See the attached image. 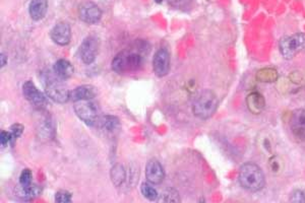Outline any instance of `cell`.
Segmentation results:
<instances>
[{
	"instance_id": "cell-30",
	"label": "cell",
	"mask_w": 305,
	"mask_h": 203,
	"mask_svg": "<svg viewBox=\"0 0 305 203\" xmlns=\"http://www.w3.org/2000/svg\"><path fill=\"white\" fill-rule=\"evenodd\" d=\"M292 202H305V194L301 190H295L290 198Z\"/></svg>"
},
{
	"instance_id": "cell-16",
	"label": "cell",
	"mask_w": 305,
	"mask_h": 203,
	"mask_svg": "<svg viewBox=\"0 0 305 203\" xmlns=\"http://www.w3.org/2000/svg\"><path fill=\"white\" fill-rule=\"evenodd\" d=\"M48 8V0H32L29 5V13L34 21L42 20Z\"/></svg>"
},
{
	"instance_id": "cell-9",
	"label": "cell",
	"mask_w": 305,
	"mask_h": 203,
	"mask_svg": "<svg viewBox=\"0 0 305 203\" xmlns=\"http://www.w3.org/2000/svg\"><path fill=\"white\" fill-rule=\"evenodd\" d=\"M79 17L88 25H95L101 20L102 12L97 4L91 1H86L79 7Z\"/></svg>"
},
{
	"instance_id": "cell-21",
	"label": "cell",
	"mask_w": 305,
	"mask_h": 203,
	"mask_svg": "<svg viewBox=\"0 0 305 203\" xmlns=\"http://www.w3.org/2000/svg\"><path fill=\"white\" fill-rule=\"evenodd\" d=\"M101 127L106 129L107 131L112 132L114 131L119 125V120L117 117L112 116V115H105L101 119Z\"/></svg>"
},
{
	"instance_id": "cell-2",
	"label": "cell",
	"mask_w": 305,
	"mask_h": 203,
	"mask_svg": "<svg viewBox=\"0 0 305 203\" xmlns=\"http://www.w3.org/2000/svg\"><path fill=\"white\" fill-rule=\"evenodd\" d=\"M238 180L242 188L250 192L262 190L266 183L263 170L253 163H246L240 168Z\"/></svg>"
},
{
	"instance_id": "cell-26",
	"label": "cell",
	"mask_w": 305,
	"mask_h": 203,
	"mask_svg": "<svg viewBox=\"0 0 305 203\" xmlns=\"http://www.w3.org/2000/svg\"><path fill=\"white\" fill-rule=\"evenodd\" d=\"M55 201L57 203H66L71 201V193L65 190H59L55 194Z\"/></svg>"
},
{
	"instance_id": "cell-18",
	"label": "cell",
	"mask_w": 305,
	"mask_h": 203,
	"mask_svg": "<svg viewBox=\"0 0 305 203\" xmlns=\"http://www.w3.org/2000/svg\"><path fill=\"white\" fill-rule=\"evenodd\" d=\"M17 195L24 200H32L42 193V188L38 185L30 184L29 186L19 185L17 187Z\"/></svg>"
},
{
	"instance_id": "cell-8",
	"label": "cell",
	"mask_w": 305,
	"mask_h": 203,
	"mask_svg": "<svg viewBox=\"0 0 305 203\" xmlns=\"http://www.w3.org/2000/svg\"><path fill=\"white\" fill-rule=\"evenodd\" d=\"M23 92L25 98L37 109H44L47 105V99L36 87L32 81H28L24 84Z\"/></svg>"
},
{
	"instance_id": "cell-28",
	"label": "cell",
	"mask_w": 305,
	"mask_h": 203,
	"mask_svg": "<svg viewBox=\"0 0 305 203\" xmlns=\"http://www.w3.org/2000/svg\"><path fill=\"white\" fill-rule=\"evenodd\" d=\"M24 132V126L22 124H13L10 127V133L12 136V142L15 139H18Z\"/></svg>"
},
{
	"instance_id": "cell-17",
	"label": "cell",
	"mask_w": 305,
	"mask_h": 203,
	"mask_svg": "<svg viewBox=\"0 0 305 203\" xmlns=\"http://www.w3.org/2000/svg\"><path fill=\"white\" fill-rule=\"evenodd\" d=\"M53 71L60 80H68L73 74V66L69 61L65 59H59L53 65Z\"/></svg>"
},
{
	"instance_id": "cell-4",
	"label": "cell",
	"mask_w": 305,
	"mask_h": 203,
	"mask_svg": "<svg viewBox=\"0 0 305 203\" xmlns=\"http://www.w3.org/2000/svg\"><path fill=\"white\" fill-rule=\"evenodd\" d=\"M305 47V34L296 33L291 36L283 37L279 42V49L282 56L290 60L294 58Z\"/></svg>"
},
{
	"instance_id": "cell-27",
	"label": "cell",
	"mask_w": 305,
	"mask_h": 203,
	"mask_svg": "<svg viewBox=\"0 0 305 203\" xmlns=\"http://www.w3.org/2000/svg\"><path fill=\"white\" fill-rule=\"evenodd\" d=\"M168 3H169L172 7L177 8V9H183L189 6L192 0H167Z\"/></svg>"
},
{
	"instance_id": "cell-32",
	"label": "cell",
	"mask_w": 305,
	"mask_h": 203,
	"mask_svg": "<svg viewBox=\"0 0 305 203\" xmlns=\"http://www.w3.org/2000/svg\"><path fill=\"white\" fill-rule=\"evenodd\" d=\"M156 2H158V3H161V2H162V0H156Z\"/></svg>"
},
{
	"instance_id": "cell-15",
	"label": "cell",
	"mask_w": 305,
	"mask_h": 203,
	"mask_svg": "<svg viewBox=\"0 0 305 203\" xmlns=\"http://www.w3.org/2000/svg\"><path fill=\"white\" fill-rule=\"evenodd\" d=\"M246 106L252 114L258 115L265 110L266 100L262 93L258 91H251L246 97Z\"/></svg>"
},
{
	"instance_id": "cell-29",
	"label": "cell",
	"mask_w": 305,
	"mask_h": 203,
	"mask_svg": "<svg viewBox=\"0 0 305 203\" xmlns=\"http://www.w3.org/2000/svg\"><path fill=\"white\" fill-rule=\"evenodd\" d=\"M0 143H1V145L3 147L6 146L9 143H12L11 133L7 131H1V133H0Z\"/></svg>"
},
{
	"instance_id": "cell-3",
	"label": "cell",
	"mask_w": 305,
	"mask_h": 203,
	"mask_svg": "<svg viewBox=\"0 0 305 203\" xmlns=\"http://www.w3.org/2000/svg\"><path fill=\"white\" fill-rule=\"evenodd\" d=\"M217 108L218 98L216 93L210 89H205L195 99L192 106V111L195 117L202 120H207L214 115Z\"/></svg>"
},
{
	"instance_id": "cell-31",
	"label": "cell",
	"mask_w": 305,
	"mask_h": 203,
	"mask_svg": "<svg viewBox=\"0 0 305 203\" xmlns=\"http://www.w3.org/2000/svg\"><path fill=\"white\" fill-rule=\"evenodd\" d=\"M6 63H7V57H6L5 54L1 53V63H0V64H1V67L5 66Z\"/></svg>"
},
{
	"instance_id": "cell-11",
	"label": "cell",
	"mask_w": 305,
	"mask_h": 203,
	"mask_svg": "<svg viewBox=\"0 0 305 203\" xmlns=\"http://www.w3.org/2000/svg\"><path fill=\"white\" fill-rule=\"evenodd\" d=\"M50 37L54 43L60 46H65L70 42V27L68 24L61 22L57 23L50 32Z\"/></svg>"
},
{
	"instance_id": "cell-1",
	"label": "cell",
	"mask_w": 305,
	"mask_h": 203,
	"mask_svg": "<svg viewBox=\"0 0 305 203\" xmlns=\"http://www.w3.org/2000/svg\"><path fill=\"white\" fill-rule=\"evenodd\" d=\"M135 50H125L118 53L112 61V69L119 74L135 72L144 63V55L147 53L148 44L137 41L134 45Z\"/></svg>"
},
{
	"instance_id": "cell-24",
	"label": "cell",
	"mask_w": 305,
	"mask_h": 203,
	"mask_svg": "<svg viewBox=\"0 0 305 203\" xmlns=\"http://www.w3.org/2000/svg\"><path fill=\"white\" fill-rule=\"evenodd\" d=\"M269 167L271 169L272 173L280 174V173H282V171H283L284 164L279 157H277V155H274V157H272L269 161Z\"/></svg>"
},
{
	"instance_id": "cell-13",
	"label": "cell",
	"mask_w": 305,
	"mask_h": 203,
	"mask_svg": "<svg viewBox=\"0 0 305 203\" xmlns=\"http://www.w3.org/2000/svg\"><path fill=\"white\" fill-rule=\"evenodd\" d=\"M290 127L293 135L299 139H305V110L297 109L290 119Z\"/></svg>"
},
{
	"instance_id": "cell-25",
	"label": "cell",
	"mask_w": 305,
	"mask_h": 203,
	"mask_svg": "<svg viewBox=\"0 0 305 203\" xmlns=\"http://www.w3.org/2000/svg\"><path fill=\"white\" fill-rule=\"evenodd\" d=\"M32 179H33L32 171L29 169H25L20 176V185L29 186L32 184Z\"/></svg>"
},
{
	"instance_id": "cell-7",
	"label": "cell",
	"mask_w": 305,
	"mask_h": 203,
	"mask_svg": "<svg viewBox=\"0 0 305 203\" xmlns=\"http://www.w3.org/2000/svg\"><path fill=\"white\" fill-rule=\"evenodd\" d=\"M99 52V41L94 36L87 37L79 49V56L83 63L89 65L96 60Z\"/></svg>"
},
{
	"instance_id": "cell-10",
	"label": "cell",
	"mask_w": 305,
	"mask_h": 203,
	"mask_svg": "<svg viewBox=\"0 0 305 203\" xmlns=\"http://www.w3.org/2000/svg\"><path fill=\"white\" fill-rule=\"evenodd\" d=\"M152 68L157 76L163 77L170 69V53L166 48L159 49L152 59Z\"/></svg>"
},
{
	"instance_id": "cell-14",
	"label": "cell",
	"mask_w": 305,
	"mask_h": 203,
	"mask_svg": "<svg viewBox=\"0 0 305 203\" xmlns=\"http://www.w3.org/2000/svg\"><path fill=\"white\" fill-rule=\"evenodd\" d=\"M98 95L97 88L93 86L84 85L75 87L70 91V100L73 102L85 101V100H94Z\"/></svg>"
},
{
	"instance_id": "cell-22",
	"label": "cell",
	"mask_w": 305,
	"mask_h": 203,
	"mask_svg": "<svg viewBox=\"0 0 305 203\" xmlns=\"http://www.w3.org/2000/svg\"><path fill=\"white\" fill-rule=\"evenodd\" d=\"M158 200L160 202H180V197L176 190L167 189L161 194V197Z\"/></svg>"
},
{
	"instance_id": "cell-12",
	"label": "cell",
	"mask_w": 305,
	"mask_h": 203,
	"mask_svg": "<svg viewBox=\"0 0 305 203\" xmlns=\"http://www.w3.org/2000/svg\"><path fill=\"white\" fill-rule=\"evenodd\" d=\"M146 177L151 184L158 185L163 182L165 178V172L158 160L152 159L148 162L146 166Z\"/></svg>"
},
{
	"instance_id": "cell-23",
	"label": "cell",
	"mask_w": 305,
	"mask_h": 203,
	"mask_svg": "<svg viewBox=\"0 0 305 203\" xmlns=\"http://www.w3.org/2000/svg\"><path fill=\"white\" fill-rule=\"evenodd\" d=\"M141 191L144 197H146L149 200H156L158 198V192L154 187H152L149 183H143L141 186Z\"/></svg>"
},
{
	"instance_id": "cell-20",
	"label": "cell",
	"mask_w": 305,
	"mask_h": 203,
	"mask_svg": "<svg viewBox=\"0 0 305 203\" xmlns=\"http://www.w3.org/2000/svg\"><path fill=\"white\" fill-rule=\"evenodd\" d=\"M111 178L114 185L120 187L126 180V171L121 165H116L111 170Z\"/></svg>"
},
{
	"instance_id": "cell-19",
	"label": "cell",
	"mask_w": 305,
	"mask_h": 203,
	"mask_svg": "<svg viewBox=\"0 0 305 203\" xmlns=\"http://www.w3.org/2000/svg\"><path fill=\"white\" fill-rule=\"evenodd\" d=\"M255 77H256V80L261 83L272 84L278 81L279 73L274 68L266 67V68H262V69L257 70Z\"/></svg>"
},
{
	"instance_id": "cell-6",
	"label": "cell",
	"mask_w": 305,
	"mask_h": 203,
	"mask_svg": "<svg viewBox=\"0 0 305 203\" xmlns=\"http://www.w3.org/2000/svg\"><path fill=\"white\" fill-rule=\"evenodd\" d=\"M45 92L48 98L58 104H64L70 100V91L64 84L61 83L59 77L46 81Z\"/></svg>"
},
{
	"instance_id": "cell-5",
	"label": "cell",
	"mask_w": 305,
	"mask_h": 203,
	"mask_svg": "<svg viewBox=\"0 0 305 203\" xmlns=\"http://www.w3.org/2000/svg\"><path fill=\"white\" fill-rule=\"evenodd\" d=\"M74 112L85 124L93 126L99 121V108L93 100L74 102Z\"/></svg>"
}]
</instances>
